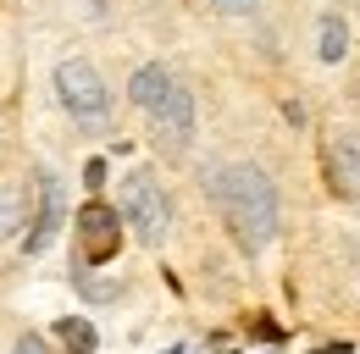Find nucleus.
Here are the masks:
<instances>
[{"mask_svg":"<svg viewBox=\"0 0 360 354\" xmlns=\"http://www.w3.org/2000/svg\"><path fill=\"white\" fill-rule=\"evenodd\" d=\"M11 227H22V188L0 183V238H11Z\"/></svg>","mask_w":360,"mask_h":354,"instance_id":"9d476101","label":"nucleus"},{"mask_svg":"<svg viewBox=\"0 0 360 354\" xmlns=\"http://www.w3.org/2000/svg\"><path fill=\"white\" fill-rule=\"evenodd\" d=\"M11 354H50V349H45V338H34V332H22V338L11 343Z\"/></svg>","mask_w":360,"mask_h":354,"instance_id":"ddd939ff","label":"nucleus"},{"mask_svg":"<svg viewBox=\"0 0 360 354\" xmlns=\"http://www.w3.org/2000/svg\"><path fill=\"white\" fill-rule=\"evenodd\" d=\"M78 238H84V261L105 266L111 255H117V211L84 205V211H78Z\"/></svg>","mask_w":360,"mask_h":354,"instance_id":"39448f33","label":"nucleus"},{"mask_svg":"<svg viewBox=\"0 0 360 354\" xmlns=\"http://www.w3.org/2000/svg\"><path fill=\"white\" fill-rule=\"evenodd\" d=\"M211 199H217L227 232H233V244L244 255H261L277 238V188L266 183L261 166H250V161L217 166L211 172Z\"/></svg>","mask_w":360,"mask_h":354,"instance_id":"f257e3e1","label":"nucleus"},{"mask_svg":"<svg viewBox=\"0 0 360 354\" xmlns=\"http://www.w3.org/2000/svg\"><path fill=\"white\" fill-rule=\"evenodd\" d=\"M167 88H172V72H167L161 61H150V67H139L134 78H128V100H134L139 111H155V105L167 100Z\"/></svg>","mask_w":360,"mask_h":354,"instance_id":"0eeeda50","label":"nucleus"},{"mask_svg":"<svg viewBox=\"0 0 360 354\" xmlns=\"http://www.w3.org/2000/svg\"><path fill=\"white\" fill-rule=\"evenodd\" d=\"M333 177H338L344 194L360 199V133H338L333 138Z\"/></svg>","mask_w":360,"mask_h":354,"instance_id":"6e6552de","label":"nucleus"},{"mask_svg":"<svg viewBox=\"0 0 360 354\" xmlns=\"http://www.w3.org/2000/svg\"><path fill=\"white\" fill-rule=\"evenodd\" d=\"M61 343L72 354H94V327L84 315H67V321H61Z\"/></svg>","mask_w":360,"mask_h":354,"instance_id":"9b49d317","label":"nucleus"},{"mask_svg":"<svg viewBox=\"0 0 360 354\" xmlns=\"http://www.w3.org/2000/svg\"><path fill=\"white\" fill-rule=\"evenodd\" d=\"M150 122H155V138L167 144V150H183L188 138H194V94L183 84L167 88V100L150 111Z\"/></svg>","mask_w":360,"mask_h":354,"instance_id":"20e7f679","label":"nucleus"},{"mask_svg":"<svg viewBox=\"0 0 360 354\" xmlns=\"http://www.w3.org/2000/svg\"><path fill=\"white\" fill-rule=\"evenodd\" d=\"M211 6H217L222 17H250V11L261 6V0H211Z\"/></svg>","mask_w":360,"mask_h":354,"instance_id":"f8f14e48","label":"nucleus"},{"mask_svg":"<svg viewBox=\"0 0 360 354\" xmlns=\"http://www.w3.org/2000/svg\"><path fill=\"white\" fill-rule=\"evenodd\" d=\"M61 221H67V199H61V183L50 172H39V221H34V232L22 238L28 244V255H45L50 238L61 232Z\"/></svg>","mask_w":360,"mask_h":354,"instance_id":"423d86ee","label":"nucleus"},{"mask_svg":"<svg viewBox=\"0 0 360 354\" xmlns=\"http://www.w3.org/2000/svg\"><path fill=\"white\" fill-rule=\"evenodd\" d=\"M122 221L134 227V238L144 249H161L167 232H172V205H167V188L150 172H134L122 183Z\"/></svg>","mask_w":360,"mask_h":354,"instance_id":"f03ea898","label":"nucleus"},{"mask_svg":"<svg viewBox=\"0 0 360 354\" xmlns=\"http://www.w3.org/2000/svg\"><path fill=\"white\" fill-rule=\"evenodd\" d=\"M56 94H61V105H67L78 122H100V117L111 111V88L94 72V61H84V55H72V61L56 67Z\"/></svg>","mask_w":360,"mask_h":354,"instance_id":"7ed1b4c3","label":"nucleus"},{"mask_svg":"<svg viewBox=\"0 0 360 354\" xmlns=\"http://www.w3.org/2000/svg\"><path fill=\"white\" fill-rule=\"evenodd\" d=\"M344 55H349V22L321 17V61H344Z\"/></svg>","mask_w":360,"mask_h":354,"instance_id":"1a4fd4ad","label":"nucleus"},{"mask_svg":"<svg viewBox=\"0 0 360 354\" xmlns=\"http://www.w3.org/2000/svg\"><path fill=\"white\" fill-rule=\"evenodd\" d=\"M321 354H355V349H349V343H333V349H321Z\"/></svg>","mask_w":360,"mask_h":354,"instance_id":"4468645a","label":"nucleus"}]
</instances>
